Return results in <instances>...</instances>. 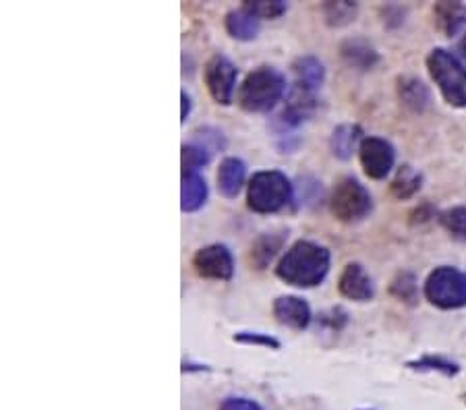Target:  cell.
<instances>
[{
  "mask_svg": "<svg viewBox=\"0 0 466 410\" xmlns=\"http://www.w3.org/2000/svg\"><path fill=\"white\" fill-rule=\"evenodd\" d=\"M193 141H199L201 145H206L209 152L216 154V152H224L228 145L227 137H224V133L220 129H216V126H199L198 131L193 133Z\"/></svg>",
  "mask_w": 466,
  "mask_h": 410,
  "instance_id": "obj_30",
  "label": "cell"
},
{
  "mask_svg": "<svg viewBox=\"0 0 466 410\" xmlns=\"http://www.w3.org/2000/svg\"><path fill=\"white\" fill-rule=\"evenodd\" d=\"M427 71L450 106L466 108V65L461 58L446 48H433L427 55Z\"/></svg>",
  "mask_w": 466,
  "mask_h": 410,
  "instance_id": "obj_4",
  "label": "cell"
},
{
  "mask_svg": "<svg viewBox=\"0 0 466 410\" xmlns=\"http://www.w3.org/2000/svg\"><path fill=\"white\" fill-rule=\"evenodd\" d=\"M407 367L412 371H430V373H441L446 377H454L461 373V365L446 359L440 355H423L415 361H409Z\"/></svg>",
  "mask_w": 466,
  "mask_h": 410,
  "instance_id": "obj_25",
  "label": "cell"
},
{
  "mask_svg": "<svg viewBox=\"0 0 466 410\" xmlns=\"http://www.w3.org/2000/svg\"><path fill=\"white\" fill-rule=\"evenodd\" d=\"M180 102H183V110H180V121L187 123V118L191 116V108H193V102L189 98V94H187V92L180 94Z\"/></svg>",
  "mask_w": 466,
  "mask_h": 410,
  "instance_id": "obj_35",
  "label": "cell"
},
{
  "mask_svg": "<svg viewBox=\"0 0 466 410\" xmlns=\"http://www.w3.org/2000/svg\"><path fill=\"white\" fill-rule=\"evenodd\" d=\"M420 189H423V175H420L417 168H412L410 164H402V166L396 170L392 183H390V191H392V195L400 201L412 199Z\"/></svg>",
  "mask_w": 466,
  "mask_h": 410,
  "instance_id": "obj_21",
  "label": "cell"
},
{
  "mask_svg": "<svg viewBox=\"0 0 466 410\" xmlns=\"http://www.w3.org/2000/svg\"><path fill=\"white\" fill-rule=\"evenodd\" d=\"M272 313L278 324L287 325L290 330H307L313 322L309 303L297 295L278 296L272 305Z\"/></svg>",
  "mask_w": 466,
  "mask_h": 410,
  "instance_id": "obj_10",
  "label": "cell"
},
{
  "mask_svg": "<svg viewBox=\"0 0 466 410\" xmlns=\"http://www.w3.org/2000/svg\"><path fill=\"white\" fill-rule=\"evenodd\" d=\"M232 340L237 345H245V346H259V348H269V350H280L282 342L276 338L272 334H263V332H237L232 335Z\"/></svg>",
  "mask_w": 466,
  "mask_h": 410,
  "instance_id": "obj_31",
  "label": "cell"
},
{
  "mask_svg": "<svg viewBox=\"0 0 466 410\" xmlns=\"http://www.w3.org/2000/svg\"><path fill=\"white\" fill-rule=\"evenodd\" d=\"M323 19L329 27H347L359 15V5L350 3V0H328L321 5Z\"/></svg>",
  "mask_w": 466,
  "mask_h": 410,
  "instance_id": "obj_23",
  "label": "cell"
},
{
  "mask_svg": "<svg viewBox=\"0 0 466 410\" xmlns=\"http://www.w3.org/2000/svg\"><path fill=\"white\" fill-rule=\"evenodd\" d=\"M329 212L338 222L357 224L365 220L373 210V197L367 186L355 176H342L334 185L328 199Z\"/></svg>",
  "mask_w": 466,
  "mask_h": 410,
  "instance_id": "obj_5",
  "label": "cell"
},
{
  "mask_svg": "<svg viewBox=\"0 0 466 410\" xmlns=\"http://www.w3.org/2000/svg\"><path fill=\"white\" fill-rule=\"evenodd\" d=\"M287 241L289 230H272V233H261L255 238L249 249V264L253 270H268L269 264L280 255V251L284 249Z\"/></svg>",
  "mask_w": 466,
  "mask_h": 410,
  "instance_id": "obj_13",
  "label": "cell"
},
{
  "mask_svg": "<svg viewBox=\"0 0 466 410\" xmlns=\"http://www.w3.org/2000/svg\"><path fill=\"white\" fill-rule=\"evenodd\" d=\"M338 290L344 298L355 303H370L375 296L373 278L357 261H352L342 270L340 278H338Z\"/></svg>",
  "mask_w": 466,
  "mask_h": 410,
  "instance_id": "obj_11",
  "label": "cell"
},
{
  "mask_svg": "<svg viewBox=\"0 0 466 410\" xmlns=\"http://www.w3.org/2000/svg\"><path fill=\"white\" fill-rule=\"evenodd\" d=\"M435 27L446 37L461 34L466 25V5L462 3H438L433 6Z\"/></svg>",
  "mask_w": 466,
  "mask_h": 410,
  "instance_id": "obj_20",
  "label": "cell"
},
{
  "mask_svg": "<svg viewBox=\"0 0 466 410\" xmlns=\"http://www.w3.org/2000/svg\"><path fill=\"white\" fill-rule=\"evenodd\" d=\"M315 322H318V330L321 332L340 334L344 327L349 325V311L342 307H329L326 311H321Z\"/></svg>",
  "mask_w": 466,
  "mask_h": 410,
  "instance_id": "obj_29",
  "label": "cell"
},
{
  "mask_svg": "<svg viewBox=\"0 0 466 410\" xmlns=\"http://www.w3.org/2000/svg\"><path fill=\"white\" fill-rule=\"evenodd\" d=\"M396 94L402 106H407L415 115H423L431 106V89L412 75H400L396 79Z\"/></svg>",
  "mask_w": 466,
  "mask_h": 410,
  "instance_id": "obj_14",
  "label": "cell"
},
{
  "mask_svg": "<svg viewBox=\"0 0 466 410\" xmlns=\"http://www.w3.org/2000/svg\"><path fill=\"white\" fill-rule=\"evenodd\" d=\"M340 58L349 69L359 73L373 71L381 63L378 48L370 40H365V37H347L340 44Z\"/></svg>",
  "mask_w": 466,
  "mask_h": 410,
  "instance_id": "obj_12",
  "label": "cell"
},
{
  "mask_svg": "<svg viewBox=\"0 0 466 410\" xmlns=\"http://www.w3.org/2000/svg\"><path fill=\"white\" fill-rule=\"evenodd\" d=\"M332 253L323 245L300 238L292 243L276 265V275L295 288H315L328 278Z\"/></svg>",
  "mask_w": 466,
  "mask_h": 410,
  "instance_id": "obj_1",
  "label": "cell"
},
{
  "mask_svg": "<svg viewBox=\"0 0 466 410\" xmlns=\"http://www.w3.org/2000/svg\"><path fill=\"white\" fill-rule=\"evenodd\" d=\"M390 295H392L396 301L415 307V305L419 303V280H417V275L409 272V270L398 272L394 275V280L390 282Z\"/></svg>",
  "mask_w": 466,
  "mask_h": 410,
  "instance_id": "obj_24",
  "label": "cell"
},
{
  "mask_svg": "<svg viewBox=\"0 0 466 410\" xmlns=\"http://www.w3.org/2000/svg\"><path fill=\"white\" fill-rule=\"evenodd\" d=\"M212 152L206 145H201L199 141H189L180 147V162H183V173H198L199 168L208 166L212 162Z\"/></svg>",
  "mask_w": 466,
  "mask_h": 410,
  "instance_id": "obj_26",
  "label": "cell"
},
{
  "mask_svg": "<svg viewBox=\"0 0 466 410\" xmlns=\"http://www.w3.org/2000/svg\"><path fill=\"white\" fill-rule=\"evenodd\" d=\"M383 15V25L390 29H396L404 24V17H407V9L398 5H388L386 9H381Z\"/></svg>",
  "mask_w": 466,
  "mask_h": 410,
  "instance_id": "obj_32",
  "label": "cell"
},
{
  "mask_svg": "<svg viewBox=\"0 0 466 410\" xmlns=\"http://www.w3.org/2000/svg\"><path fill=\"white\" fill-rule=\"evenodd\" d=\"M287 95V77L276 66L261 65L253 69L237 92L238 106L251 115L274 110Z\"/></svg>",
  "mask_w": 466,
  "mask_h": 410,
  "instance_id": "obj_2",
  "label": "cell"
},
{
  "mask_svg": "<svg viewBox=\"0 0 466 410\" xmlns=\"http://www.w3.org/2000/svg\"><path fill=\"white\" fill-rule=\"evenodd\" d=\"M240 6H245V9L253 13L259 21H276L289 11V5L284 3V0H243Z\"/></svg>",
  "mask_w": 466,
  "mask_h": 410,
  "instance_id": "obj_28",
  "label": "cell"
},
{
  "mask_svg": "<svg viewBox=\"0 0 466 410\" xmlns=\"http://www.w3.org/2000/svg\"><path fill=\"white\" fill-rule=\"evenodd\" d=\"M220 410H261L258 402L251 398H240V396H232L227 398L220 405Z\"/></svg>",
  "mask_w": 466,
  "mask_h": 410,
  "instance_id": "obj_33",
  "label": "cell"
},
{
  "mask_svg": "<svg viewBox=\"0 0 466 410\" xmlns=\"http://www.w3.org/2000/svg\"><path fill=\"white\" fill-rule=\"evenodd\" d=\"M363 129L357 123H344L338 125L329 135V152L334 158L349 162L352 155L359 152L360 144H363Z\"/></svg>",
  "mask_w": 466,
  "mask_h": 410,
  "instance_id": "obj_16",
  "label": "cell"
},
{
  "mask_svg": "<svg viewBox=\"0 0 466 410\" xmlns=\"http://www.w3.org/2000/svg\"><path fill=\"white\" fill-rule=\"evenodd\" d=\"M224 25H227L228 35L238 42H253L261 32V21L247 11L245 6L232 9L224 19Z\"/></svg>",
  "mask_w": 466,
  "mask_h": 410,
  "instance_id": "obj_19",
  "label": "cell"
},
{
  "mask_svg": "<svg viewBox=\"0 0 466 410\" xmlns=\"http://www.w3.org/2000/svg\"><path fill=\"white\" fill-rule=\"evenodd\" d=\"M438 222L456 241L466 243V205H454L438 214Z\"/></svg>",
  "mask_w": 466,
  "mask_h": 410,
  "instance_id": "obj_27",
  "label": "cell"
},
{
  "mask_svg": "<svg viewBox=\"0 0 466 410\" xmlns=\"http://www.w3.org/2000/svg\"><path fill=\"white\" fill-rule=\"evenodd\" d=\"M295 199L297 207H303V210H315V207H319L326 201V191H323L321 181L309 175L299 176L295 185Z\"/></svg>",
  "mask_w": 466,
  "mask_h": 410,
  "instance_id": "obj_22",
  "label": "cell"
},
{
  "mask_svg": "<svg viewBox=\"0 0 466 410\" xmlns=\"http://www.w3.org/2000/svg\"><path fill=\"white\" fill-rule=\"evenodd\" d=\"M208 201V183L199 173H183V185H180V210L185 214H195L206 205Z\"/></svg>",
  "mask_w": 466,
  "mask_h": 410,
  "instance_id": "obj_18",
  "label": "cell"
},
{
  "mask_svg": "<svg viewBox=\"0 0 466 410\" xmlns=\"http://www.w3.org/2000/svg\"><path fill=\"white\" fill-rule=\"evenodd\" d=\"M359 160L365 175L373 181H383L396 164V149L383 137H365L359 147Z\"/></svg>",
  "mask_w": 466,
  "mask_h": 410,
  "instance_id": "obj_9",
  "label": "cell"
},
{
  "mask_svg": "<svg viewBox=\"0 0 466 410\" xmlns=\"http://www.w3.org/2000/svg\"><path fill=\"white\" fill-rule=\"evenodd\" d=\"M295 201V185L280 170H259L247 183V207L255 214H276Z\"/></svg>",
  "mask_w": 466,
  "mask_h": 410,
  "instance_id": "obj_3",
  "label": "cell"
},
{
  "mask_svg": "<svg viewBox=\"0 0 466 410\" xmlns=\"http://www.w3.org/2000/svg\"><path fill=\"white\" fill-rule=\"evenodd\" d=\"M438 214L440 212H435L431 204H420L419 207H415V210L410 212V224H425L431 218H435Z\"/></svg>",
  "mask_w": 466,
  "mask_h": 410,
  "instance_id": "obj_34",
  "label": "cell"
},
{
  "mask_svg": "<svg viewBox=\"0 0 466 410\" xmlns=\"http://www.w3.org/2000/svg\"><path fill=\"white\" fill-rule=\"evenodd\" d=\"M204 79L214 102L220 104V106H230L237 92L238 66L227 55L218 52V55L209 56V61L206 63Z\"/></svg>",
  "mask_w": 466,
  "mask_h": 410,
  "instance_id": "obj_7",
  "label": "cell"
},
{
  "mask_svg": "<svg viewBox=\"0 0 466 410\" xmlns=\"http://www.w3.org/2000/svg\"><path fill=\"white\" fill-rule=\"evenodd\" d=\"M458 56H461V58H462V63L466 65V32L462 34L461 42H458Z\"/></svg>",
  "mask_w": 466,
  "mask_h": 410,
  "instance_id": "obj_37",
  "label": "cell"
},
{
  "mask_svg": "<svg viewBox=\"0 0 466 410\" xmlns=\"http://www.w3.org/2000/svg\"><path fill=\"white\" fill-rule=\"evenodd\" d=\"M193 270L199 278L227 282L235 275V255L227 245L212 243L195 253Z\"/></svg>",
  "mask_w": 466,
  "mask_h": 410,
  "instance_id": "obj_8",
  "label": "cell"
},
{
  "mask_svg": "<svg viewBox=\"0 0 466 410\" xmlns=\"http://www.w3.org/2000/svg\"><path fill=\"white\" fill-rule=\"evenodd\" d=\"M425 298L433 307L452 311L466 307V274L456 267L441 265L427 275Z\"/></svg>",
  "mask_w": 466,
  "mask_h": 410,
  "instance_id": "obj_6",
  "label": "cell"
},
{
  "mask_svg": "<svg viewBox=\"0 0 466 410\" xmlns=\"http://www.w3.org/2000/svg\"><path fill=\"white\" fill-rule=\"evenodd\" d=\"M292 73H295L297 85H303L307 89H313V92H319L321 85L326 84V66L319 61L318 56L313 55H303L297 56L292 61Z\"/></svg>",
  "mask_w": 466,
  "mask_h": 410,
  "instance_id": "obj_17",
  "label": "cell"
},
{
  "mask_svg": "<svg viewBox=\"0 0 466 410\" xmlns=\"http://www.w3.org/2000/svg\"><path fill=\"white\" fill-rule=\"evenodd\" d=\"M193 371H198V373H204V371H209V367H208V365H201V363L185 361V363H183V373H193Z\"/></svg>",
  "mask_w": 466,
  "mask_h": 410,
  "instance_id": "obj_36",
  "label": "cell"
},
{
  "mask_svg": "<svg viewBox=\"0 0 466 410\" xmlns=\"http://www.w3.org/2000/svg\"><path fill=\"white\" fill-rule=\"evenodd\" d=\"M216 181L218 191H220L222 197L237 199L247 183V164L237 158V155H228V158H224L220 162Z\"/></svg>",
  "mask_w": 466,
  "mask_h": 410,
  "instance_id": "obj_15",
  "label": "cell"
}]
</instances>
